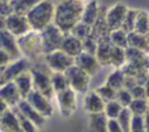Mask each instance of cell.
<instances>
[{"instance_id":"22","label":"cell","mask_w":149,"mask_h":132,"mask_svg":"<svg viewBox=\"0 0 149 132\" xmlns=\"http://www.w3.org/2000/svg\"><path fill=\"white\" fill-rule=\"evenodd\" d=\"M14 82L22 96V98H26L29 93L34 89V86H33V76H31V73L29 69L22 72L21 74H19L15 79H14Z\"/></svg>"},{"instance_id":"30","label":"cell","mask_w":149,"mask_h":132,"mask_svg":"<svg viewBox=\"0 0 149 132\" xmlns=\"http://www.w3.org/2000/svg\"><path fill=\"white\" fill-rule=\"evenodd\" d=\"M51 83H52L55 95L70 87L65 73H62V72H52L51 73Z\"/></svg>"},{"instance_id":"5","label":"cell","mask_w":149,"mask_h":132,"mask_svg":"<svg viewBox=\"0 0 149 132\" xmlns=\"http://www.w3.org/2000/svg\"><path fill=\"white\" fill-rule=\"evenodd\" d=\"M69 86L77 93V94H86L90 88L91 75L86 73L84 69L78 67L77 65H72L65 72Z\"/></svg>"},{"instance_id":"31","label":"cell","mask_w":149,"mask_h":132,"mask_svg":"<svg viewBox=\"0 0 149 132\" xmlns=\"http://www.w3.org/2000/svg\"><path fill=\"white\" fill-rule=\"evenodd\" d=\"M111 41L113 43V45L126 49L128 47V34L122 30V29H116V30H112L109 34Z\"/></svg>"},{"instance_id":"50","label":"cell","mask_w":149,"mask_h":132,"mask_svg":"<svg viewBox=\"0 0 149 132\" xmlns=\"http://www.w3.org/2000/svg\"><path fill=\"white\" fill-rule=\"evenodd\" d=\"M144 126H146V132H149V111L144 115Z\"/></svg>"},{"instance_id":"17","label":"cell","mask_w":149,"mask_h":132,"mask_svg":"<svg viewBox=\"0 0 149 132\" xmlns=\"http://www.w3.org/2000/svg\"><path fill=\"white\" fill-rule=\"evenodd\" d=\"M105 101L97 94L95 90H88L84 97V110L87 113H99L105 110Z\"/></svg>"},{"instance_id":"19","label":"cell","mask_w":149,"mask_h":132,"mask_svg":"<svg viewBox=\"0 0 149 132\" xmlns=\"http://www.w3.org/2000/svg\"><path fill=\"white\" fill-rule=\"evenodd\" d=\"M16 108H17V110H19L24 117H27L28 119H30L31 122H34L40 129L45 124L47 118L43 117L37 110H35L26 98H22V100L19 102V104L16 105Z\"/></svg>"},{"instance_id":"35","label":"cell","mask_w":149,"mask_h":132,"mask_svg":"<svg viewBox=\"0 0 149 132\" xmlns=\"http://www.w3.org/2000/svg\"><path fill=\"white\" fill-rule=\"evenodd\" d=\"M137 10H139V9H135V8H128V12H127L126 17H125V20H123V23H122V25H121V29L125 30L127 34L134 31Z\"/></svg>"},{"instance_id":"46","label":"cell","mask_w":149,"mask_h":132,"mask_svg":"<svg viewBox=\"0 0 149 132\" xmlns=\"http://www.w3.org/2000/svg\"><path fill=\"white\" fill-rule=\"evenodd\" d=\"M148 75H149V69H143V71H140V72H139L136 75H135L136 83H137V85H141V86H144V85H146V82H147Z\"/></svg>"},{"instance_id":"14","label":"cell","mask_w":149,"mask_h":132,"mask_svg":"<svg viewBox=\"0 0 149 132\" xmlns=\"http://www.w3.org/2000/svg\"><path fill=\"white\" fill-rule=\"evenodd\" d=\"M74 65H77L78 67L84 69L91 76L95 75L102 67L100 65V63L98 61L95 54H92V53H88L85 51H83L79 56H77L74 58Z\"/></svg>"},{"instance_id":"24","label":"cell","mask_w":149,"mask_h":132,"mask_svg":"<svg viewBox=\"0 0 149 132\" xmlns=\"http://www.w3.org/2000/svg\"><path fill=\"white\" fill-rule=\"evenodd\" d=\"M100 10H101V6L98 3V1L97 0H91L90 2H87L84 6L81 21L92 27L93 23L95 22V20L98 19L99 14H100Z\"/></svg>"},{"instance_id":"37","label":"cell","mask_w":149,"mask_h":132,"mask_svg":"<svg viewBox=\"0 0 149 132\" xmlns=\"http://www.w3.org/2000/svg\"><path fill=\"white\" fill-rule=\"evenodd\" d=\"M91 25H88V24H86L85 22H83V21H80V22H78L73 28H72V30L70 31L72 35H74L76 37H78L79 39H81V41H84L86 37H88L90 36V34H91Z\"/></svg>"},{"instance_id":"38","label":"cell","mask_w":149,"mask_h":132,"mask_svg":"<svg viewBox=\"0 0 149 132\" xmlns=\"http://www.w3.org/2000/svg\"><path fill=\"white\" fill-rule=\"evenodd\" d=\"M132 117L133 113L130 112L129 108H123L122 111L120 112L119 117L116 118L119 124L121 125L123 132H130V123H132Z\"/></svg>"},{"instance_id":"29","label":"cell","mask_w":149,"mask_h":132,"mask_svg":"<svg viewBox=\"0 0 149 132\" xmlns=\"http://www.w3.org/2000/svg\"><path fill=\"white\" fill-rule=\"evenodd\" d=\"M149 30V13L144 9H139L136 20H135V28L134 31L146 35Z\"/></svg>"},{"instance_id":"55","label":"cell","mask_w":149,"mask_h":132,"mask_svg":"<svg viewBox=\"0 0 149 132\" xmlns=\"http://www.w3.org/2000/svg\"><path fill=\"white\" fill-rule=\"evenodd\" d=\"M147 100H148V107H149V96H148V98H147Z\"/></svg>"},{"instance_id":"27","label":"cell","mask_w":149,"mask_h":132,"mask_svg":"<svg viewBox=\"0 0 149 132\" xmlns=\"http://www.w3.org/2000/svg\"><path fill=\"white\" fill-rule=\"evenodd\" d=\"M126 51L122 47L113 45L109 56V66L113 68H121L126 64Z\"/></svg>"},{"instance_id":"49","label":"cell","mask_w":149,"mask_h":132,"mask_svg":"<svg viewBox=\"0 0 149 132\" xmlns=\"http://www.w3.org/2000/svg\"><path fill=\"white\" fill-rule=\"evenodd\" d=\"M9 108H10V107H9V105H8L3 100H1V98H0V115H2L3 112H6Z\"/></svg>"},{"instance_id":"54","label":"cell","mask_w":149,"mask_h":132,"mask_svg":"<svg viewBox=\"0 0 149 132\" xmlns=\"http://www.w3.org/2000/svg\"><path fill=\"white\" fill-rule=\"evenodd\" d=\"M146 37H147V39H148V42H149V30H148V32L146 34Z\"/></svg>"},{"instance_id":"25","label":"cell","mask_w":149,"mask_h":132,"mask_svg":"<svg viewBox=\"0 0 149 132\" xmlns=\"http://www.w3.org/2000/svg\"><path fill=\"white\" fill-rule=\"evenodd\" d=\"M128 46L136 47L139 50H142L149 53V42L146 35L139 34L136 31H132L128 34Z\"/></svg>"},{"instance_id":"4","label":"cell","mask_w":149,"mask_h":132,"mask_svg":"<svg viewBox=\"0 0 149 132\" xmlns=\"http://www.w3.org/2000/svg\"><path fill=\"white\" fill-rule=\"evenodd\" d=\"M17 44L22 57L28 60H37L44 56L40 31L30 30L26 35L17 38Z\"/></svg>"},{"instance_id":"44","label":"cell","mask_w":149,"mask_h":132,"mask_svg":"<svg viewBox=\"0 0 149 132\" xmlns=\"http://www.w3.org/2000/svg\"><path fill=\"white\" fill-rule=\"evenodd\" d=\"M107 131L108 132H123L121 125L119 124L118 119H108L107 122Z\"/></svg>"},{"instance_id":"45","label":"cell","mask_w":149,"mask_h":132,"mask_svg":"<svg viewBox=\"0 0 149 132\" xmlns=\"http://www.w3.org/2000/svg\"><path fill=\"white\" fill-rule=\"evenodd\" d=\"M12 13H13V10H12L10 2L9 1H0V15L7 17Z\"/></svg>"},{"instance_id":"15","label":"cell","mask_w":149,"mask_h":132,"mask_svg":"<svg viewBox=\"0 0 149 132\" xmlns=\"http://www.w3.org/2000/svg\"><path fill=\"white\" fill-rule=\"evenodd\" d=\"M0 132H23L20 119L13 108L0 115Z\"/></svg>"},{"instance_id":"12","label":"cell","mask_w":149,"mask_h":132,"mask_svg":"<svg viewBox=\"0 0 149 132\" xmlns=\"http://www.w3.org/2000/svg\"><path fill=\"white\" fill-rule=\"evenodd\" d=\"M128 8L123 2H116L106 10V22L111 31L121 29Z\"/></svg>"},{"instance_id":"20","label":"cell","mask_w":149,"mask_h":132,"mask_svg":"<svg viewBox=\"0 0 149 132\" xmlns=\"http://www.w3.org/2000/svg\"><path fill=\"white\" fill-rule=\"evenodd\" d=\"M61 50H63L65 53L69 56L76 58L79 56L84 50H83V41L72 35L71 32H68L64 35V39L61 46Z\"/></svg>"},{"instance_id":"9","label":"cell","mask_w":149,"mask_h":132,"mask_svg":"<svg viewBox=\"0 0 149 132\" xmlns=\"http://www.w3.org/2000/svg\"><path fill=\"white\" fill-rule=\"evenodd\" d=\"M30 60H28L24 57H21L19 59H15L13 61H10L7 66H5L2 75H1V80H0V86L5 85L7 82L14 81V79L21 74L22 72L27 71L30 68Z\"/></svg>"},{"instance_id":"3","label":"cell","mask_w":149,"mask_h":132,"mask_svg":"<svg viewBox=\"0 0 149 132\" xmlns=\"http://www.w3.org/2000/svg\"><path fill=\"white\" fill-rule=\"evenodd\" d=\"M29 71L33 76L34 89L41 93L42 95H44L45 97H48L49 100H52L55 97V91H54L52 83H51L52 71L47 66L45 63L44 65L38 64V65L30 66Z\"/></svg>"},{"instance_id":"11","label":"cell","mask_w":149,"mask_h":132,"mask_svg":"<svg viewBox=\"0 0 149 132\" xmlns=\"http://www.w3.org/2000/svg\"><path fill=\"white\" fill-rule=\"evenodd\" d=\"M6 29L16 38H19L29 32L31 30V27L28 22L27 16L12 13L6 17Z\"/></svg>"},{"instance_id":"28","label":"cell","mask_w":149,"mask_h":132,"mask_svg":"<svg viewBox=\"0 0 149 132\" xmlns=\"http://www.w3.org/2000/svg\"><path fill=\"white\" fill-rule=\"evenodd\" d=\"M125 78H126V74L123 73V71L121 68H114L109 73V75L107 76L105 83H107L108 86H111L115 90H119V89L123 88Z\"/></svg>"},{"instance_id":"16","label":"cell","mask_w":149,"mask_h":132,"mask_svg":"<svg viewBox=\"0 0 149 132\" xmlns=\"http://www.w3.org/2000/svg\"><path fill=\"white\" fill-rule=\"evenodd\" d=\"M0 98L3 100L10 108H14L22 100V96L14 81L0 86Z\"/></svg>"},{"instance_id":"40","label":"cell","mask_w":149,"mask_h":132,"mask_svg":"<svg viewBox=\"0 0 149 132\" xmlns=\"http://www.w3.org/2000/svg\"><path fill=\"white\" fill-rule=\"evenodd\" d=\"M130 132H146L144 116L133 115L130 123Z\"/></svg>"},{"instance_id":"47","label":"cell","mask_w":149,"mask_h":132,"mask_svg":"<svg viewBox=\"0 0 149 132\" xmlns=\"http://www.w3.org/2000/svg\"><path fill=\"white\" fill-rule=\"evenodd\" d=\"M10 61H13V59L10 58V56L2 49H0V67H5L7 66Z\"/></svg>"},{"instance_id":"6","label":"cell","mask_w":149,"mask_h":132,"mask_svg":"<svg viewBox=\"0 0 149 132\" xmlns=\"http://www.w3.org/2000/svg\"><path fill=\"white\" fill-rule=\"evenodd\" d=\"M40 35L42 39L43 52L45 54L61 49L65 34L55 23H51L48 27H45L42 31H40Z\"/></svg>"},{"instance_id":"39","label":"cell","mask_w":149,"mask_h":132,"mask_svg":"<svg viewBox=\"0 0 149 132\" xmlns=\"http://www.w3.org/2000/svg\"><path fill=\"white\" fill-rule=\"evenodd\" d=\"M133 100H134V98H133V96H132L130 90H128V89H126V88H121V89L118 90V93H116V101H118L123 108H128Z\"/></svg>"},{"instance_id":"42","label":"cell","mask_w":149,"mask_h":132,"mask_svg":"<svg viewBox=\"0 0 149 132\" xmlns=\"http://www.w3.org/2000/svg\"><path fill=\"white\" fill-rule=\"evenodd\" d=\"M126 51V60L127 61H134V60H137L142 57H144L148 52H144L142 50H139L136 47H132V46H128L125 49Z\"/></svg>"},{"instance_id":"18","label":"cell","mask_w":149,"mask_h":132,"mask_svg":"<svg viewBox=\"0 0 149 132\" xmlns=\"http://www.w3.org/2000/svg\"><path fill=\"white\" fill-rule=\"evenodd\" d=\"M112 47H113V43L111 41L109 35L100 37L98 39V47L95 51V57L102 67L109 66V56H111Z\"/></svg>"},{"instance_id":"8","label":"cell","mask_w":149,"mask_h":132,"mask_svg":"<svg viewBox=\"0 0 149 132\" xmlns=\"http://www.w3.org/2000/svg\"><path fill=\"white\" fill-rule=\"evenodd\" d=\"M61 115L64 118H70L77 109V93L71 88H66L55 95Z\"/></svg>"},{"instance_id":"51","label":"cell","mask_w":149,"mask_h":132,"mask_svg":"<svg viewBox=\"0 0 149 132\" xmlns=\"http://www.w3.org/2000/svg\"><path fill=\"white\" fill-rule=\"evenodd\" d=\"M6 29V17L0 15V30Z\"/></svg>"},{"instance_id":"41","label":"cell","mask_w":149,"mask_h":132,"mask_svg":"<svg viewBox=\"0 0 149 132\" xmlns=\"http://www.w3.org/2000/svg\"><path fill=\"white\" fill-rule=\"evenodd\" d=\"M97 47H98V39L94 38V37L90 34V36L86 37V38L83 41V50H84L85 52L95 54Z\"/></svg>"},{"instance_id":"34","label":"cell","mask_w":149,"mask_h":132,"mask_svg":"<svg viewBox=\"0 0 149 132\" xmlns=\"http://www.w3.org/2000/svg\"><path fill=\"white\" fill-rule=\"evenodd\" d=\"M122 109H123V107L116 100H114V101H109L106 103L104 113L106 115V117L108 119H116L119 117L120 112L122 111Z\"/></svg>"},{"instance_id":"10","label":"cell","mask_w":149,"mask_h":132,"mask_svg":"<svg viewBox=\"0 0 149 132\" xmlns=\"http://www.w3.org/2000/svg\"><path fill=\"white\" fill-rule=\"evenodd\" d=\"M26 100L30 103V105L35 110H37L47 119L54 115V107L51 104V100H49L48 97H45L37 90L33 89L29 93V95L26 97Z\"/></svg>"},{"instance_id":"52","label":"cell","mask_w":149,"mask_h":132,"mask_svg":"<svg viewBox=\"0 0 149 132\" xmlns=\"http://www.w3.org/2000/svg\"><path fill=\"white\" fill-rule=\"evenodd\" d=\"M144 88H146V90H147V95L149 96V75H148L147 82H146V85H144Z\"/></svg>"},{"instance_id":"13","label":"cell","mask_w":149,"mask_h":132,"mask_svg":"<svg viewBox=\"0 0 149 132\" xmlns=\"http://www.w3.org/2000/svg\"><path fill=\"white\" fill-rule=\"evenodd\" d=\"M0 49L5 50L13 60L22 57V53L17 44V38L7 29L0 30Z\"/></svg>"},{"instance_id":"53","label":"cell","mask_w":149,"mask_h":132,"mask_svg":"<svg viewBox=\"0 0 149 132\" xmlns=\"http://www.w3.org/2000/svg\"><path fill=\"white\" fill-rule=\"evenodd\" d=\"M3 68H5V67H0V80H1V75H2V72H3Z\"/></svg>"},{"instance_id":"2","label":"cell","mask_w":149,"mask_h":132,"mask_svg":"<svg viewBox=\"0 0 149 132\" xmlns=\"http://www.w3.org/2000/svg\"><path fill=\"white\" fill-rule=\"evenodd\" d=\"M55 5L51 0H40L27 14L31 30L42 31L45 27L54 23Z\"/></svg>"},{"instance_id":"21","label":"cell","mask_w":149,"mask_h":132,"mask_svg":"<svg viewBox=\"0 0 149 132\" xmlns=\"http://www.w3.org/2000/svg\"><path fill=\"white\" fill-rule=\"evenodd\" d=\"M106 10H107L106 7H101L100 14L91 28V35L97 39L111 34V30H109L107 22H106Z\"/></svg>"},{"instance_id":"1","label":"cell","mask_w":149,"mask_h":132,"mask_svg":"<svg viewBox=\"0 0 149 132\" xmlns=\"http://www.w3.org/2000/svg\"><path fill=\"white\" fill-rule=\"evenodd\" d=\"M84 6L81 0H61L55 5L54 23L64 34L70 32L81 21Z\"/></svg>"},{"instance_id":"48","label":"cell","mask_w":149,"mask_h":132,"mask_svg":"<svg viewBox=\"0 0 149 132\" xmlns=\"http://www.w3.org/2000/svg\"><path fill=\"white\" fill-rule=\"evenodd\" d=\"M137 83H136V80H135V76H132V75H126L125 78V83H123V88L130 90L133 87H135Z\"/></svg>"},{"instance_id":"7","label":"cell","mask_w":149,"mask_h":132,"mask_svg":"<svg viewBox=\"0 0 149 132\" xmlns=\"http://www.w3.org/2000/svg\"><path fill=\"white\" fill-rule=\"evenodd\" d=\"M44 63L52 72H62L64 73L68 68L74 65V58L65 53L63 50L58 49L56 51L45 53L43 56Z\"/></svg>"},{"instance_id":"32","label":"cell","mask_w":149,"mask_h":132,"mask_svg":"<svg viewBox=\"0 0 149 132\" xmlns=\"http://www.w3.org/2000/svg\"><path fill=\"white\" fill-rule=\"evenodd\" d=\"M128 108H129V110L133 115L144 116L149 111L148 100L147 98H134Z\"/></svg>"},{"instance_id":"36","label":"cell","mask_w":149,"mask_h":132,"mask_svg":"<svg viewBox=\"0 0 149 132\" xmlns=\"http://www.w3.org/2000/svg\"><path fill=\"white\" fill-rule=\"evenodd\" d=\"M13 110L15 111V113L17 115L19 119H20V124H21V127L23 130V132H40V127L34 123L31 122L30 119H28L27 117H24L19 110L16 107L13 108Z\"/></svg>"},{"instance_id":"33","label":"cell","mask_w":149,"mask_h":132,"mask_svg":"<svg viewBox=\"0 0 149 132\" xmlns=\"http://www.w3.org/2000/svg\"><path fill=\"white\" fill-rule=\"evenodd\" d=\"M94 90H95L97 94L105 101V103H107V102H109V101L116 100V93H118V90H115L114 88H112V87L108 86L107 83H104V85L97 87Z\"/></svg>"},{"instance_id":"23","label":"cell","mask_w":149,"mask_h":132,"mask_svg":"<svg viewBox=\"0 0 149 132\" xmlns=\"http://www.w3.org/2000/svg\"><path fill=\"white\" fill-rule=\"evenodd\" d=\"M107 122H108V118L104 112L88 113L87 132H108Z\"/></svg>"},{"instance_id":"56","label":"cell","mask_w":149,"mask_h":132,"mask_svg":"<svg viewBox=\"0 0 149 132\" xmlns=\"http://www.w3.org/2000/svg\"><path fill=\"white\" fill-rule=\"evenodd\" d=\"M0 1H10V0H0Z\"/></svg>"},{"instance_id":"43","label":"cell","mask_w":149,"mask_h":132,"mask_svg":"<svg viewBox=\"0 0 149 132\" xmlns=\"http://www.w3.org/2000/svg\"><path fill=\"white\" fill-rule=\"evenodd\" d=\"M130 93H132L133 98H148L147 90H146L144 86L136 85L135 87H133V88L130 89Z\"/></svg>"},{"instance_id":"26","label":"cell","mask_w":149,"mask_h":132,"mask_svg":"<svg viewBox=\"0 0 149 132\" xmlns=\"http://www.w3.org/2000/svg\"><path fill=\"white\" fill-rule=\"evenodd\" d=\"M38 1L40 0H10L9 2H10L13 13L27 16V14L33 9V7Z\"/></svg>"}]
</instances>
